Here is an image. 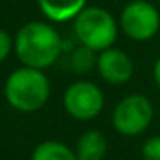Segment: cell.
I'll use <instances>...</instances> for the list:
<instances>
[{
  "label": "cell",
  "instance_id": "cell-5",
  "mask_svg": "<svg viewBox=\"0 0 160 160\" xmlns=\"http://www.w3.org/2000/svg\"><path fill=\"white\" fill-rule=\"evenodd\" d=\"M64 108L76 121L95 119L103 108V93L90 81H76L64 93Z\"/></svg>",
  "mask_w": 160,
  "mask_h": 160
},
{
  "label": "cell",
  "instance_id": "cell-9",
  "mask_svg": "<svg viewBox=\"0 0 160 160\" xmlns=\"http://www.w3.org/2000/svg\"><path fill=\"white\" fill-rule=\"evenodd\" d=\"M105 153H107V139L97 129L83 132L78 139V160H103Z\"/></svg>",
  "mask_w": 160,
  "mask_h": 160
},
{
  "label": "cell",
  "instance_id": "cell-11",
  "mask_svg": "<svg viewBox=\"0 0 160 160\" xmlns=\"http://www.w3.org/2000/svg\"><path fill=\"white\" fill-rule=\"evenodd\" d=\"M97 59L98 57L95 55V50L81 45L79 48L74 50L72 57H71V66H72V69L76 72L83 74V72L91 71L93 67H97Z\"/></svg>",
  "mask_w": 160,
  "mask_h": 160
},
{
  "label": "cell",
  "instance_id": "cell-14",
  "mask_svg": "<svg viewBox=\"0 0 160 160\" xmlns=\"http://www.w3.org/2000/svg\"><path fill=\"white\" fill-rule=\"evenodd\" d=\"M153 78H155V83L160 88V59L155 62V67H153Z\"/></svg>",
  "mask_w": 160,
  "mask_h": 160
},
{
  "label": "cell",
  "instance_id": "cell-6",
  "mask_svg": "<svg viewBox=\"0 0 160 160\" xmlns=\"http://www.w3.org/2000/svg\"><path fill=\"white\" fill-rule=\"evenodd\" d=\"M121 28L129 38L145 42L157 35L160 28V16L150 2L134 0L122 11Z\"/></svg>",
  "mask_w": 160,
  "mask_h": 160
},
{
  "label": "cell",
  "instance_id": "cell-8",
  "mask_svg": "<svg viewBox=\"0 0 160 160\" xmlns=\"http://www.w3.org/2000/svg\"><path fill=\"white\" fill-rule=\"evenodd\" d=\"M38 4L48 19L64 22L76 18L84 9L86 0H38Z\"/></svg>",
  "mask_w": 160,
  "mask_h": 160
},
{
  "label": "cell",
  "instance_id": "cell-4",
  "mask_svg": "<svg viewBox=\"0 0 160 160\" xmlns=\"http://www.w3.org/2000/svg\"><path fill=\"white\" fill-rule=\"evenodd\" d=\"M153 119V105L143 95H128L114 108L112 126L122 136H139Z\"/></svg>",
  "mask_w": 160,
  "mask_h": 160
},
{
  "label": "cell",
  "instance_id": "cell-10",
  "mask_svg": "<svg viewBox=\"0 0 160 160\" xmlns=\"http://www.w3.org/2000/svg\"><path fill=\"white\" fill-rule=\"evenodd\" d=\"M31 160H78V155L66 143L48 139L43 141L33 150Z\"/></svg>",
  "mask_w": 160,
  "mask_h": 160
},
{
  "label": "cell",
  "instance_id": "cell-13",
  "mask_svg": "<svg viewBox=\"0 0 160 160\" xmlns=\"http://www.w3.org/2000/svg\"><path fill=\"white\" fill-rule=\"evenodd\" d=\"M11 48H12V40L4 29H0V62L5 59V57L11 53Z\"/></svg>",
  "mask_w": 160,
  "mask_h": 160
},
{
  "label": "cell",
  "instance_id": "cell-3",
  "mask_svg": "<svg viewBox=\"0 0 160 160\" xmlns=\"http://www.w3.org/2000/svg\"><path fill=\"white\" fill-rule=\"evenodd\" d=\"M74 33L81 45L95 52H103L115 42L117 26L105 9L84 7L74 19Z\"/></svg>",
  "mask_w": 160,
  "mask_h": 160
},
{
  "label": "cell",
  "instance_id": "cell-2",
  "mask_svg": "<svg viewBox=\"0 0 160 160\" xmlns=\"http://www.w3.org/2000/svg\"><path fill=\"white\" fill-rule=\"evenodd\" d=\"M5 100L19 112H36L50 97V83L42 69L21 67L5 81Z\"/></svg>",
  "mask_w": 160,
  "mask_h": 160
},
{
  "label": "cell",
  "instance_id": "cell-7",
  "mask_svg": "<svg viewBox=\"0 0 160 160\" xmlns=\"http://www.w3.org/2000/svg\"><path fill=\"white\" fill-rule=\"evenodd\" d=\"M97 71L107 83L124 84L132 76V60L122 50L107 48L98 55Z\"/></svg>",
  "mask_w": 160,
  "mask_h": 160
},
{
  "label": "cell",
  "instance_id": "cell-1",
  "mask_svg": "<svg viewBox=\"0 0 160 160\" xmlns=\"http://www.w3.org/2000/svg\"><path fill=\"white\" fill-rule=\"evenodd\" d=\"M14 48L19 60L24 66L35 69H47L59 59L62 42L59 33L52 26L33 21L19 29Z\"/></svg>",
  "mask_w": 160,
  "mask_h": 160
},
{
  "label": "cell",
  "instance_id": "cell-12",
  "mask_svg": "<svg viewBox=\"0 0 160 160\" xmlns=\"http://www.w3.org/2000/svg\"><path fill=\"white\" fill-rule=\"evenodd\" d=\"M141 153L145 160H160V136H152L146 139Z\"/></svg>",
  "mask_w": 160,
  "mask_h": 160
}]
</instances>
